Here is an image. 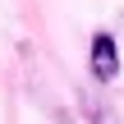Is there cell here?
Here are the masks:
<instances>
[{"label": "cell", "instance_id": "obj_1", "mask_svg": "<svg viewBox=\"0 0 124 124\" xmlns=\"http://www.w3.org/2000/svg\"><path fill=\"white\" fill-rule=\"evenodd\" d=\"M115 74H120L115 37H110V32H97V37H92V78H97V83H110Z\"/></svg>", "mask_w": 124, "mask_h": 124}, {"label": "cell", "instance_id": "obj_2", "mask_svg": "<svg viewBox=\"0 0 124 124\" xmlns=\"http://www.w3.org/2000/svg\"><path fill=\"white\" fill-rule=\"evenodd\" d=\"M92 120H97V124H115V115H110V110H101V106H92Z\"/></svg>", "mask_w": 124, "mask_h": 124}]
</instances>
